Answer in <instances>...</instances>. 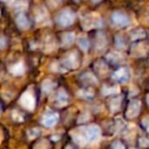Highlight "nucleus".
I'll return each instance as SVG.
<instances>
[{
	"label": "nucleus",
	"instance_id": "nucleus-1",
	"mask_svg": "<svg viewBox=\"0 0 149 149\" xmlns=\"http://www.w3.org/2000/svg\"><path fill=\"white\" fill-rule=\"evenodd\" d=\"M76 19V15L70 9H63V10L59 11L56 15V23L60 26V27H68V26L72 25Z\"/></svg>",
	"mask_w": 149,
	"mask_h": 149
},
{
	"label": "nucleus",
	"instance_id": "nucleus-2",
	"mask_svg": "<svg viewBox=\"0 0 149 149\" xmlns=\"http://www.w3.org/2000/svg\"><path fill=\"white\" fill-rule=\"evenodd\" d=\"M62 65L68 70H76L81 64V56L77 51H72L68 53L62 59Z\"/></svg>",
	"mask_w": 149,
	"mask_h": 149
},
{
	"label": "nucleus",
	"instance_id": "nucleus-3",
	"mask_svg": "<svg viewBox=\"0 0 149 149\" xmlns=\"http://www.w3.org/2000/svg\"><path fill=\"white\" fill-rule=\"evenodd\" d=\"M131 78V72L130 70L126 66H122V68H118L112 74V79L113 81L118 82V83H126L130 80Z\"/></svg>",
	"mask_w": 149,
	"mask_h": 149
},
{
	"label": "nucleus",
	"instance_id": "nucleus-4",
	"mask_svg": "<svg viewBox=\"0 0 149 149\" xmlns=\"http://www.w3.org/2000/svg\"><path fill=\"white\" fill-rule=\"evenodd\" d=\"M141 111V102L138 99H134L128 104L126 110V116L128 118H135Z\"/></svg>",
	"mask_w": 149,
	"mask_h": 149
},
{
	"label": "nucleus",
	"instance_id": "nucleus-5",
	"mask_svg": "<svg viewBox=\"0 0 149 149\" xmlns=\"http://www.w3.org/2000/svg\"><path fill=\"white\" fill-rule=\"evenodd\" d=\"M111 19L112 23L118 27H126L130 24V19H129L128 15L122 11H114L111 15Z\"/></svg>",
	"mask_w": 149,
	"mask_h": 149
},
{
	"label": "nucleus",
	"instance_id": "nucleus-6",
	"mask_svg": "<svg viewBox=\"0 0 149 149\" xmlns=\"http://www.w3.org/2000/svg\"><path fill=\"white\" fill-rule=\"evenodd\" d=\"M58 120H59V116L57 113H55V112H47V113L42 116L41 123L46 128H52V127H54L57 124Z\"/></svg>",
	"mask_w": 149,
	"mask_h": 149
},
{
	"label": "nucleus",
	"instance_id": "nucleus-7",
	"mask_svg": "<svg viewBox=\"0 0 149 149\" xmlns=\"http://www.w3.org/2000/svg\"><path fill=\"white\" fill-rule=\"evenodd\" d=\"M82 24L85 29H91V28L100 27L102 25V22L100 17H96V15H88V17H84Z\"/></svg>",
	"mask_w": 149,
	"mask_h": 149
},
{
	"label": "nucleus",
	"instance_id": "nucleus-8",
	"mask_svg": "<svg viewBox=\"0 0 149 149\" xmlns=\"http://www.w3.org/2000/svg\"><path fill=\"white\" fill-rule=\"evenodd\" d=\"M15 23H17V27L22 30L29 29L30 25H31V21H30V19L24 13H19V15H17V17H15Z\"/></svg>",
	"mask_w": 149,
	"mask_h": 149
},
{
	"label": "nucleus",
	"instance_id": "nucleus-9",
	"mask_svg": "<svg viewBox=\"0 0 149 149\" xmlns=\"http://www.w3.org/2000/svg\"><path fill=\"white\" fill-rule=\"evenodd\" d=\"M100 136V130L97 126H89L86 129V137L89 142H94Z\"/></svg>",
	"mask_w": 149,
	"mask_h": 149
},
{
	"label": "nucleus",
	"instance_id": "nucleus-10",
	"mask_svg": "<svg viewBox=\"0 0 149 149\" xmlns=\"http://www.w3.org/2000/svg\"><path fill=\"white\" fill-rule=\"evenodd\" d=\"M21 104L24 106L25 108H28V109H31L35 106V99L32 96L31 93L29 92H26L25 94L23 95V97L21 98Z\"/></svg>",
	"mask_w": 149,
	"mask_h": 149
},
{
	"label": "nucleus",
	"instance_id": "nucleus-11",
	"mask_svg": "<svg viewBox=\"0 0 149 149\" xmlns=\"http://www.w3.org/2000/svg\"><path fill=\"white\" fill-rule=\"evenodd\" d=\"M68 102V95L63 90H60L57 92L55 96V105L57 106H63Z\"/></svg>",
	"mask_w": 149,
	"mask_h": 149
},
{
	"label": "nucleus",
	"instance_id": "nucleus-12",
	"mask_svg": "<svg viewBox=\"0 0 149 149\" xmlns=\"http://www.w3.org/2000/svg\"><path fill=\"white\" fill-rule=\"evenodd\" d=\"M80 80L83 81L84 84H87L88 86H92V85H94V84L97 83L96 77L93 74H91V72H84L81 77H80Z\"/></svg>",
	"mask_w": 149,
	"mask_h": 149
},
{
	"label": "nucleus",
	"instance_id": "nucleus-13",
	"mask_svg": "<svg viewBox=\"0 0 149 149\" xmlns=\"http://www.w3.org/2000/svg\"><path fill=\"white\" fill-rule=\"evenodd\" d=\"M120 105H122V97L118 96V97H113L109 100L108 102V106H109V109L112 112H116L120 110Z\"/></svg>",
	"mask_w": 149,
	"mask_h": 149
},
{
	"label": "nucleus",
	"instance_id": "nucleus-14",
	"mask_svg": "<svg viewBox=\"0 0 149 149\" xmlns=\"http://www.w3.org/2000/svg\"><path fill=\"white\" fill-rule=\"evenodd\" d=\"M74 41V35L72 32L68 33H63V35L61 36V44L64 47H70Z\"/></svg>",
	"mask_w": 149,
	"mask_h": 149
},
{
	"label": "nucleus",
	"instance_id": "nucleus-15",
	"mask_svg": "<svg viewBox=\"0 0 149 149\" xmlns=\"http://www.w3.org/2000/svg\"><path fill=\"white\" fill-rule=\"evenodd\" d=\"M96 68H95V72L96 74H98L99 76H104V74H106L108 70V65L106 64L105 61L103 60H98L95 62Z\"/></svg>",
	"mask_w": 149,
	"mask_h": 149
},
{
	"label": "nucleus",
	"instance_id": "nucleus-16",
	"mask_svg": "<svg viewBox=\"0 0 149 149\" xmlns=\"http://www.w3.org/2000/svg\"><path fill=\"white\" fill-rule=\"evenodd\" d=\"M55 88H56V84L54 83V82H52L51 80H45V81H43V83H42V85H41L42 91L45 94H48V93H50V92H52Z\"/></svg>",
	"mask_w": 149,
	"mask_h": 149
},
{
	"label": "nucleus",
	"instance_id": "nucleus-17",
	"mask_svg": "<svg viewBox=\"0 0 149 149\" xmlns=\"http://www.w3.org/2000/svg\"><path fill=\"white\" fill-rule=\"evenodd\" d=\"M133 49H132V54L135 56H143L145 55V52L141 51V49H148V46L144 43H138V44H135L133 45Z\"/></svg>",
	"mask_w": 149,
	"mask_h": 149
},
{
	"label": "nucleus",
	"instance_id": "nucleus-18",
	"mask_svg": "<svg viewBox=\"0 0 149 149\" xmlns=\"http://www.w3.org/2000/svg\"><path fill=\"white\" fill-rule=\"evenodd\" d=\"M33 149H51V144L47 139H39L34 143Z\"/></svg>",
	"mask_w": 149,
	"mask_h": 149
},
{
	"label": "nucleus",
	"instance_id": "nucleus-19",
	"mask_svg": "<svg viewBox=\"0 0 149 149\" xmlns=\"http://www.w3.org/2000/svg\"><path fill=\"white\" fill-rule=\"evenodd\" d=\"M106 60L110 64H118L122 61V56L118 52H109L106 56Z\"/></svg>",
	"mask_w": 149,
	"mask_h": 149
},
{
	"label": "nucleus",
	"instance_id": "nucleus-20",
	"mask_svg": "<svg viewBox=\"0 0 149 149\" xmlns=\"http://www.w3.org/2000/svg\"><path fill=\"white\" fill-rule=\"evenodd\" d=\"M146 37V32L143 29H136L131 33V39L133 41H138V40L144 39Z\"/></svg>",
	"mask_w": 149,
	"mask_h": 149
},
{
	"label": "nucleus",
	"instance_id": "nucleus-21",
	"mask_svg": "<svg viewBox=\"0 0 149 149\" xmlns=\"http://www.w3.org/2000/svg\"><path fill=\"white\" fill-rule=\"evenodd\" d=\"M80 97L84 98V99H87V100H92L94 98V92L92 90L89 89V87H87L86 89L83 90H80V93H79Z\"/></svg>",
	"mask_w": 149,
	"mask_h": 149
},
{
	"label": "nucleus",
	"instance_id": "nucleus-22",
	"mask_svg": "<svg viewBox=\"0 0 149 149\" xmlns=\"http://www.w3.org/2000/svg\"><path fill=\"white\" fill-rule=\"evenodd\" d=\"M78 44H79V47L81 48L84 51H87L88 48L90 46V41L87 37H81L78 40Z\"/></svg>",
	"mask_w": 149,
	"mask_h": 149
},
{
	"label": "nucleus",
	"instance_id": "nucleus-23",
	"mask_svg": "<svg viewBox=\"0 0 149 149\" xmlns=\"http://www.w3.org/2000/svg\"><path fill=\"white\" fill-rule=\"evenodd\" d=\"M10 72H13V74H17V76H19V74H22L24 72V66L22 63H17L15 64V65L13 66V68H10Z\"/></svg>",
	"mask_w": 149,
	"mask_h": 149
},
{
	"label": "nucleus",
	"instance_id": "nucleus-24",
	"mask_svg": "<svg viewBox=\"0 0 149 149\" xmlns=\"http://www.w3.org/2000/svg\"><path fill=\"white\" fill-rule=\"evenodd\" d=\"M111 149H126V146L122 141L116 140L111 144Z\"/></svg>",
	"mask_w": 149,
	"mask_h": 149
},
{
	"label": "nucleus",
	"instance_id": "nucleus-25",
	"mask_svg": "<svg viewBox=\"0 0 149 149\" xmlns=\"http://www.w3.org/2000/svg\"><path fill=\"white\" fill-rule=\"evenodd\" d=\"M118 88L114 86V87H110V88H107V87H104L103 89V94L104 95H111V94H114L116 93L118 91Z\"/></svg>",
	"mask_w": 149,
	"mask_h": 149
},
{
	"label": "nucleus",
	"instance_id": "nucleus-26",
	"mask_svg": "<svg viewBox=\"0 0 149 149\" xmlns=\"http://www.w3.org/2000/svg\"><path fill=\"white\" fill-rule=\"evenodd\" d=\"M116 45L118 46V48H123L125 45H126L124 38H123L122 36H116Z\"/></svg>",
	"mask_w": 149,
	"mask_h": 149
},
{
	"label": "nucleus",
	"instance_id": "nucleus-27",
	"mask_svg": "<svg viewBox=\"0 0 149 149\" xmlns=\"http://www.w3.org/2000/svg\"><path fill=\"white\" fill-rule=\"evenodd\" d=\"M139 145H140V147H142V148H148L149 140L147 138H145V137H142V138H140V140H139Z\"/></svg>",
	"mask_w": 149,
	"mask_h": 149
},
{
	"label": "nucleus",
	"instance_id": "nucleus-28",
	"mask_svg": "<svg viewBox=\"0 0 149 149\" xmlns=\"http://www.w3.org/2000/svg\"><path fill=\"white\" fill-rule=\"evenodd\" d=\"M142 126L147 132H149V118L148 116H147V118H144L142 120Z\"/></svg>",
	"mask_w": 149,
	"mask_h": 149
},
{
	"label": "nucleus",
	"instance_id": "nucleus-29",
	"mask_svg": "<svg viewBox=\"0 0 149 149\" xmlns=\"http://www.w3.org/2000/svg\"><path fill=\"white\" fill-rule=\"evenodd\" d=\"M4 46H5V40L0 37V49H2Z\"/></svg>",
	"mask_w": 149,
	"mask_h": 149
},
{
	"label": "nucleus",
	"instance_id": "nucleus-30",
	"mask_svg": "<svg viewBox=\"0 0 149 149\" xmlns=\"http://www.w3.org/2000/svg\"><path fill=\"white\" fill-rule=\"evenodd\" d=\"M64 149H77L76 147H74L72 145H66L65 147H64Z\"/></svg>",
	"mask_w": 149,
	"mask_h": 149
},
{
	"label": "nucleus",
	"instance_id": "nucleus-31",
	"mask_svg": "<svg viewBox=\"0 0 149 149\" xmlns=\"http://www.w3.org/2000/svg\"><path fill=\"white\" fill-rule=\"evenodd\" d=\"M147 104H148V106H149V94L147 95Z\"/></svg>",
	"mask_w": 149,
	"mask_h": 149
},
{
	"label": "nucleus",
	"instance_id": "nucleus-32",
	"mask_svg": "<svg viewBox=\"0 0 149 149\" xmlns=\"http://www.w3.org/2000/svg\"><path fill=\"white\" fill-rule=\"evenodd\" d=\"M93 1H94V2H99L100 0H93Z\"/></svg>",
	"mask_w": 149,
	"mask_h": 149
},
{
	"label": "nucleus",
	"instance_id": "nucleus-33",
	"mask_svg": "<svg viewBox=\"0 0 149 149\" xmlns=\"http://www.w3.org/2000/svg\"><path fill=\"white\" fill-rule=\"evenodd\" d=\"M0 114H1V107H0Z\"/></svg>",
	"mask_w": 149,
	"mask_h": 149
},
{
	"label": "nucleus",
	"instance_id": "nucleus-34",
	"mask_svg": "<svg viewBox=\"0 0 149 149\" xmlns=\"http://www.w3.org/2000/svg\"><path fill=\"white\" fill-rule=\"evenodd\" d=\"M131 149H134V148H131Z\"/></svg>",
	"mask_w": 149,
	"mask_h": 149
}]
</instances>
